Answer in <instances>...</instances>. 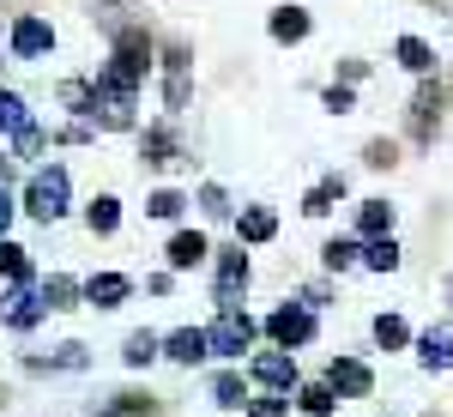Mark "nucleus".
<instances>
[{"label": "nucleus", "instance_id": "f257e3e1", "mask_svg": "<svg viewBox=\"0 0 453 417\" xmlns=\"http://www.w3.org/2000/svg\"><path fill=\"white\" fill-rule=\"evenodd\" d=\"M67 200H73V175L61 164H49V170L31 175V188H25V212H31L36 224H55V218H67Z\"/></svg>", "mask_w": 453, "mask_h": 417}, {"label": "nucleus", "instance_id": "f03ea898", "mask_svg": "<svg viewBox=\"0 0 453 417\" xmlns=\"http://www.w3.org/2000/svg\"><path fill=\"white\" fill-rule=\"evenodd\" d=\"M206 345H211V357H242V351L254 345V314L236 309V303H224L218 320L206 327Z\"/></svg>", "mask_w": 453, "mask_h": 417}, {"label": "nucleus", "instance_id": "7ed1b4c3", "mask_svg": "<svg viewBox=\"0 0 453 417\" xmlns=\"http://www.w3.org/2000/svg\"><path fill=\"white\" fill-rule=\"evenodd\" d=\"M6 49H12V61H42V55H55V25L49 19H12V31H6Z\"/></svg>", "mask_w": 453, "mask_h": 417}, {"label": "nucleus", "instance_id": "20e7f679", "mask_svg": "<svg viewBox=\"0 0 453 417\" xmlns=\"http://www.w3.org/2000/svg\"><path fill=\"white\" fill-rule=\"evenodd\" d=\"M188 91H194V55H188V42H170V55H164V109L181 115Z\"/></svg>", "mask_w": 453, "mask_h": 417}, {"label": "nucleus", "instance_id": "39448f33", "mask_svg": "<svg viewBox=\"0 0 453 417\" xmlns=\"http://www.w3.org/2000/svg\"><path fill=\"white\" fill-rule=\"evenodd\" d=\"M266 333L279 339V351L309 345V339H314V309H309V303H284V309L266 314Z\"/></svg>", "mask_w": 453, "mask_h": 417}, {"label": "nucleus", "instance_id": "423d86ee", "mask_svg": "<svg viewBox=\"0 0 453 417\" xmlns=\"http://www.w3.org/2000/svg\"><path fill=\"white\" fill-rule=\"evenodd\" d=\"M42 314H49V309H42V297H36L31 284H12V290L0 297V320H6L12 333H31Z\"/></svg>", "mask_w": 453, "mask_h": 417}, {"label": "nucleus", "instance_id": "0eeeda50", "mask_svg": "<svg viewBox=\"0 0 453 417\" xmlns=\"http://www.w3.org/2000/svg\"><path fill=\"white\" fill-rule=\"evenodd\" d=\"M211 284H218V309H224V303H236V297L248 290V254H242V243L218 254V278H211Z\"/></svg>", "mask_w": 453, "mask_h": 417}, {"label": "nucleus", "instance_id": "6e6552de", "mask_svg": "<svg viewBox=\"0 0 453 417\" xmlns=\"http://www.w3.org/2000/svg\"><path fill=\"white\" fill-rule=\"evenodd\" d=\"M326 387L345 393V399H363V393L375 387V375H369V363H357V357H333V363H326Z\"/></svg>", "mask_w": 453, "mask_h": 417}, {"label": "nucleus", "instance_id": "1a4fd4ad", "mask_svg": "<svg viewBox=\"0 0 453 417\" xmlns=\"http://www.w3.org/2000/svg\"><path fill=\"white\" fill-rule=\"evenodd\" d=\"M164 260H170V273H194V266L211 260V243L200 236V230H175L170 248H164Z\"/></svg>", "mask_w": 453, "mask_h": 417}, {"label": "nucleus", "instance_id": "9d476101", "mask_svg": "<svg viewBox=\"0 0 453 417\" xmlns=\"http://www.w3.org/2000/svg\"><path fill=\"white\" fill-rule=\"evenodd\" d=\"M127 297H134V278L127 273H91L85 278V303L91 309H121Z\"/></svg>", "mask_w": 453, "mask_h": 417}, {"label": "nucleus", "instance_id": "9b49d317", "mask_svg": "<svg viewBox=\"0 0 453 417\" xmlns=\"http://www.w3.org/2000/svg\"><path fill=\"white\" fill-rule=\"evenodd\" d=\"M140 151H145V164H151V170H170V164H181V139H175L170 121L145 127V134H140Z\"/></svg>", "mask_w": 453, "mask_h": 417}, {"label": "nucleus", "instance_id": "f8f14e48", "mask_svg": "<svg viewBox=\"0 0 453 417\" xmlns=\"http://www.w3.org/2000/svg\"><path fill=\"white\" fill-rule=\"evenodd\" d=\"M164 357L181 363V369H194V363H206L211 345H206V327H175L170 339H164Z\"/></svg>", "mask_w": 453, "mask_h": 417}, {"label": "nucleus", "instance_id": "ddd939ff", "mask_svg": "<svg viewBox=\"0 0 453 417\" xmlns=\"http://www.w3.org/2000/svg\"><path fill=\"white\" fill-rule=\"evenodd\" d=\"M435 127H441V85H423L418 104H411V139H418V145H429V139H435Z\"/></svg>", "mask_w": 453, "mask_h": 417}, {"label": "nucleus", "instance_id": "4468645a", "mask_svg": "<svg viewBox=\"0 0 453 417\" xmlns=\"http://www.w3.org/2000/svg\"><path fill=\"white\" fill-rule=\"evenodd\" d=\"M418 363L423 369H453V327H429V333H418Z\"/></svg>", "mask_w": 453, "mask_h": 417}, {"label": "nucleus", "instance_id": "2eb2a0df", "mask_svg": "<svg viewBox=\"0 0 453 417\" xmlns=\"http://www.w3.org/2000/svg\"><path fill=\"white\" fill-rule=\"evenodd\" d=\"M254 382H266V387H296V357H284V351H260L254 357Z\"/></svg>", "mask_w": 453, "mask_h": 417}, {"label": "nucleus", "instance_id": "dca6fc26", "mask_svg": "<svg viewBox=\"0 0 453 417\" xmlns=\"http://www.w3.org/2000/svg\"><path fill=\"white\" fill-rule=\"evenodd\" d=\"M266 31H273V42H303L314 31V19H309V6H279L266 19Z\"/></svg>", "mask_w": 453, "mask_h": 417}, {"label": "nucleus", "instance_id": "f3484780", "mask_svg": "<svg viewBox=\"0 0 453 417\" xmlns=\"http://www.w3.org/2000/svg\"><path fill=\"white\" fill-rule=\"evenodd\" d=\"M236 236H242V243H273V236H279V212L273 206H242Z\"/></svg>", "mask_w": 453, "mask_h": 417}, {"label": "nucleus", "instance_id": "a211bd4d", "mask_svg": "<svg viewBox=\"0 0 453 417\" xmlns=\"http://www.w3.org/2000/svg\"><path fill=\"white\" fill-rule=\"evenodd\" d=\"M36 297H42V309H79V297H85V284H79V278H67V273H49V278H42V290H36Z\"/></svg>", "mask_w": 453, "mask_h": 417}, {"label": "nucleus", "instance_id": "6ab92c4d", "mask_svg": "<svg viewBox=\"0 0 453 417\" xmlns=\"http://www.w3.org/2000/svg\"><path fill=\"white\" fill-rule=\"evenodd\" d=\"M393 55H399V67L418 73V79H429V73H435V49H429L423 36H399V42H393Z\"/></svg>", "mask_w": 453, "mask_h": 417}, {"label": "nucleus", "instance_id": "aec40b11", "mask_svg": "<svg viewBox=\"0 0 453 417\" xmlns=\"http://www.w3.org/2000/svg\"><path fill=\"white\" fill-rule=\"evenodd\" d=\"M91 357H85V345L79 339H67V345H55L49 357H25V369H36V375H49V369H85Z\"/></svg>", "mask_w": 453, "mask_h": 417}, {"label": "nucleus", "instance_id": "412c9836", "mask_svg": "<svg viewBox=\"0 0 453 417\" xmlns=\"http://www.w3.org/2000/svg\"><path fill=\"white\" fill-rule=\"evenodd\" d=\"M85 230H91V236H115V230H121V200H115V194H97V200L85 206Z\"/></svg>", "mask_w": 453, "mask_h": 417}, {"label": "nucleus", "instance_id": "4be33fe9", "mask_svg": "<svg viewBox=\"0 0 453 417\" xmlns=\"http://www.w3.org/2000/svg\"><path fill=\"white\" fill-rule=\"evenodd\" d=\"M157 357H164V339H157V333H127V339H121V363H127V369H145V363H157Z\"/></svg>", "mask_w": 453, "mask_h": 417}, {"label": "nucleus", "instance_id": "5701e85b", "mask_svg": "<svg viewBox=\"0 0 453 417\" xmlns=\"http://www.w3.org/2000/svg\"><path fill=\"white\" fill-rule=\"evenodd\" d=\"M333 200H345V175H320L309 194H303V212H309V218H326Z\"/></svg>", "mask_w": 453, "mask_h": 417}, {"label": "nucleus", "instance_id": "b1692460", "mask_svg": "<svg viewBox=\"0 0 453 417\" xmlns=\"http://www.w3.org/2000/svg\"><path fill=\"white\" fill-rule=\"evenodd\" d=\"M211 405H224V412L248 405V382H242V369H218V375H211Z\"/></svg>", "mask_w": 453, "mask_h": 417}, {"label": "nucleus", "instance_id": "393cba45", "mask_svg": "<svg viewBox=\"0 0 453 417\" xmlns=\"http://www.w3.org/2000/svg\"><path fill=\"white\" fill-rule=\"evenodd\" d=\"M369 236H393V206L387 200H363V212H357V243H369Z\"/></svg>", "mask_w": 453, "mask_h": 417}, {"label": "nucleus", "instance_id": "a878e982", "mask_svg": "<svg viewBox=\"0 0 453 417\" xmlns=\"http://www.w3.org/2000/svg\"><path fill=\"white\" fill-rule=\"evenodd\" d=\"M188 206H194V200H188L181 188H151V200H145V218H164V224H175V218H181Z\"/></svg>", "mask_w": 453, "mask_h": 417}, {"label": "nucleus", "instance_id": "bb28decb", "mask_svg": "<svg viewBox=\"0 0 453 417\" xmlns=\"http://www.w3.org/2000/svg\"><path fill=\"white\" fill-rule=\"evenodd\" d=\"M320 260H326V273H350V266L363 260V243H357V236H333V243L320 248Z\"/></svg>", "mask_w": 453, "mask_h": 417}, {"label": "nucleus", "instance_id": "cd10ccee", "mask_svg": "<svg viewBox=\"0 0 453 417\" xmlns=\"http://www.w3.org/2000/svg\"><path fill=\"white\" fill-rule=\"evenodd\" d=\"M363 266L369 273H399V243L393 236H369L363 243Z\"/></svg>", "mask_w": 453, "mask_h": 417}, {"label": "nucleus", "instance_id": "c85d7f7f", "mask_svg": "<svg viewBox=\"0 0 453 417\" xmlns=\"http://www.w3.org/2000/svg\"><path fill=\"white\" fill-rule=\"evenodd\" d=\"M25 121H31V109H25V97L0 85V139H12L19 127H25Z\"/></svg>", "mask_w": 453, "mask_h": 417}, {"label": "nucleus", "instance_id": "c756f323", "mask_svg": "<svg viewBox=\"0 0 453 417\" xmlns=\"http://www.w3.org/2000/svg\"><path fill=\"white\" fill-rule=\"evenodd\" d=\"M333 399H339V393H333L326 382H303L296 387V405H303L309 417H333Z\"/></svg>", "mask_w": 453, "mask_h": 417}, {"label": "nucleus", "instance_id": "7c9ffc66", "mask_svg": "<svg viewBox=\"0 0 453 417\" xmlns=\"http://www.w3.org/2000/svg\"><path fill=\"white\" fill-rule=\"evenodd\" d=\"M375 345L381 351H405L411 345V327H405L399 314H375Z\"/></svg>", "mask_w": 453, "mask_h": 417}, {"label": "nucleus", "instance_id": "2f4dec72", "mask_svg": "<svg viewBox=\"0 0 453 417\" xmlns=\"http://www.w3.org/2000/svg\"><path fill=\"white\" fill-rule=\"evenodd\" d=\"M0 273L12 278V284H31V254L19 243H6V236H0Z\"/></svg>", "mask_w": 453, "mask_h": 417}, {"label": "nucleus", "instance_id": "473e14b6", "mask_svg": "<svg viewBox=\"0 0 453 417\" xmlns=\"http://www.w3.org/2000/svg\"><path fill=\"white\" fill-rule=\"evenodd\" d=\"M194 206L206 212V218H230V194H224L218 181H200V194H194Z\"/></svg>", "mask_w": 453, "mask_h": 417}, {"label": "nucleus", "instance_id": "72a5a7b5", "mask_svg": "<svg viewBox=\"0 0 453 417\" xmlns=\"http://www.w3.org/2000/svg\"><path fill=\"white\" fill-rule=\"evenodd\" d=\"M363 164H369V170H393V164H399V145H393V139H369Z\"/></svg>", "mask_w": 453, "mask_h": 417}, {"label": "nucleus", "instance_id": "f704fd0d", "mask_svg": "<svg viewBox=\"0 0 453 417\" xmlns=\"http://www.w3.org/2000/svg\"><path fill=\"white\" fill-rule=\"evenodd\" d=\"M12 151H19V158H42V127H36V121H25V127L12 134Z\"/></svg>", "mask_w": 453, "mask_h": 417}, {"label": "nucleus", "instance_id": "c9c22d12", "mask_svg": "<svg viewBox=\"0 0 453 417\" xmlns=\"http://www.w3.org/2000/svg\"><path fill=\"white\" fill-rule=\"evenodd\" d=\"M320 104L333 109V115H350V109H357V91H350V85H326V97H320Z\"/></svg>", "mask_w": 453, "mask_h": 417}, {"label": "nucleus", "instance_id": "e433bc0d", "mask_svg": "<svg viewBox=\"0 0 453 417\" xmlns=\"http://www.w3.org/2000/svg\"><path fill=\"white\" fill-rule=\"evenodd\" d=\"M290 399H248V417H284Z\"/></svg>", "mask_w": 453, "mask_h": 417}, {"label": "nucleus", "instance_id": "4c0bfd02", "mask_svg": "<svg viewBox=\"0 0 453 417\" xmlns=\"http://www.w3.org/2000/svg\"><path fill=\"white\" fill-rule=\"evenodd\" d=\"M85 139H91V127H85V121H73V127H61V145H85Z\"/></svg>", "mask_w": 453, "mask_h": 417}, {"label": "nucleus", "instance_id": "58836bf2", "mask_svg": "<svg viewBox=\"0 0 453 417\" xmlns=\"http://www.w3.org/2000/svg\"><path fill=\"white\" fill-rule=\"evenodd\" d=\"M12 212H19V206H12V194L0 188V236H6V224H12Z\"/></svg>", "mask_w": 453, "mask_h": 417}, {"label": "nucleus", "instance_id": "ea45409f", "mask_svg": "<svg viewBox=\"0 0 453 417\" xmlns=\"http://www.w3.org/2000/svg\"><path fill=\"white\" fill-rule=\"evenodd\" d=\"M0 181H6V158H0Z\"/></svg>", "mask_w": 453, "mask_h": 417}, {"label": "nucleus", "instance_id": "a19ab883", "mask_svg": "<svg viewBox=\"0 0 453 417\" xmlns=\"http://www.w3.org/2000/svg\"><path fill=\"white\" fill-rule=\"evenodd\" d=\"M0 405H6V387H0Z\"/></svg>", "mask_w": 453, "mask_h": 417}]
</instances>
